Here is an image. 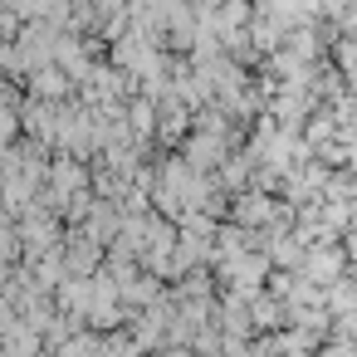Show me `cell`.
<instances>
[{
	"label": "cell",
	"mask_w": 357,
	"mask_h": 357,
	"mask_svg": "<svg viewBox=\"0 0 357 357\" xmlns=\"http://www.w3.org/2000/svg\"><path fill=\"white\" fill-rule=\"evenodd\" d=\"M269 196H259V191H240L235 196V225L245 230V225H255V220H269Z\"/></svg>",
	"instance_id": "obj_1"
},
{
	"label": "cell",
	"mask_w": 357,
	"mask_h": 357,
	"mask_svg": "<svg viewBox=\"0 0 357 357\" xmlns=\"http://www.w3.org/2000/svg\"><path fill=\"white\" fill-rule=\"evenodd\" d=\"M30 89H35L45 103H59V98L69 93V79H64L59 69H50V64H45V69H35V74H30Z\"/></svg>",
	"instance_id": "obj_2"
}]
</instances>
